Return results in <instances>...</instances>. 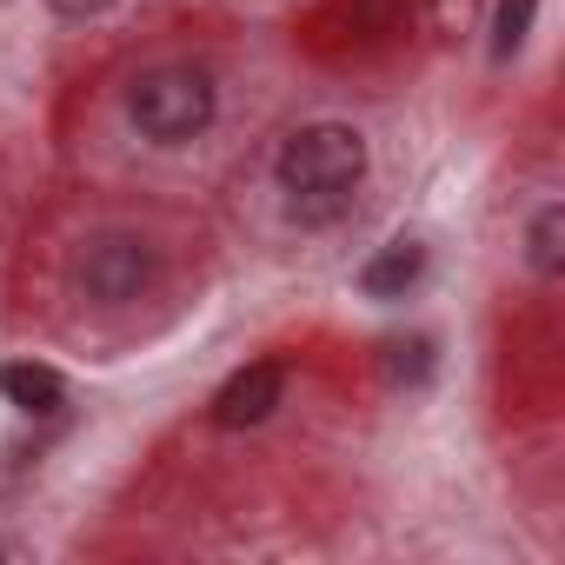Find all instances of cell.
I'll return each instance as SVG.
<instances>
[{"mask_svg": "<svg viewBox=\"0 0 565 565\" xmlns=\"http://www.w3.org/2000/svg\"><path fill=\"white\" fill-rule=\"evenodd\" d=\"M273 180L287 193V220L294 226H333L347 220L360 180H366V140L340 120H313L300 127L273 160Z\"/></svg>", "mask_w": 565, "mask_h": 565, "instance_id": "1", "label": "cell"}, {"mask_svg": "<svg viewBox=\"0 0 565 565\" xmlns=\"http://www.w3.org/2000/svg\"><path fill=\"white\" fill-rule=\"evenodd\" d=\"M213 107H220V94H213V74L206 67H153L127 94L134 127L147 140H160V147H180V140L206 134L213 127Z\"/></svg>", "mask_w": 565, "mask_h": 565, "instance_id": "2", "label": "cell"}, {"mask_svg": "<svg viewBox=\"0 0 565 565\" xmlns=\"http://www.w3.org/2000/svg\"><path fill=\"white\" fill-rule=\"evenodd\" d=\"M74 279H81V294H87V300H100V307H127V300H140V294L153 287V246L134 239V233H100V239L81 253Z\"/></svg>", "mask_w": 565, "mask_h": 565, "instance_id": "3", "label": "cell"}, {"mask_svg": "<svg viewBox=\"0 0 565 565\" xmlns=\"http://www.w3.org/2000/svg\"><path fill=\"white\" fill-rule=\"evenodd\" d=\"M279 386H287V373H279L273 360H253V366H239V373L213 393V419H220V426H259V419L279 406Z\"/></svg>", "mask_w": 565, "mask_h": 565, "instance_id": "4", "label": "cell"}, {"mask_svg": "<svg viewBox=\"0 0 565 565\" xmlns=\"http://www.w3.org/2000/svg\"><path fill=\"white\" fill-rule=\"evenodd\" d=\"M419 273H426V246H419V239H393V246H380V253L360 266V294H373V300H406V294L419 287Z\"/></svg>", "mask_w": 565, "mask_h": 565, "instance_id": "5", "label": "cell"}, {"mask_svg": "<svg viewBox=\"0 0 565 565\" xmlns=\"http://www.w3.org/2000/svg\"><path fill=\"white\" fill-rule=\"evenodd\" d=\"M0 399L21 406V413H61V406H67V380H61L54 366L8 360V366H0Z\"/></svg>", "mask_w": 565, "mask_h": 565, "instance_id": "6", "label": "cell"}, {"mask_svg": "<svg viewBox=\"0 0 565 565\" xmlns=\"http://www.w3.org/2000/svg\"><path fill=\"white\" fill-rule=\"evenodd\" d=\"M558 233H565V213H558V206H539V213H532V233H525L532 273H558Z\"/></svg>", "mask_w": 565, "mask_h": 565, "instance_id": "7", "label": "cell"}, {"mask_svg": "<svg viewBox=\"0 0 565 565\" xmlns=\"http://www.w3.org/2000/svg\"><path fill=\"white\" fill-rule=\"evenodd\" d=\"M386 380L393 386H426L433 380V340H393L386 347Z\"/></svg>", "mask_w": 565, "mask_h": 565, "instance_id": "8", "label": "cell"}, {"mask_svg": "<svg viewBox=\"0 0 565 565\" xmlns=\"http://www.w3.org/2000/svg\"><path fill=\"white\" fill-rule=\"evenodd\" d=\"M532 8H539V0H499V21H492V54H499V61H512V54L525 47Z\"/></svg>", "mask_w": 565, "mask_h": 565, "instance_id": "9", "label": "cell"}, {"mask_svg": "<svg viewBox=\"0 0 565 565\" xmlns=\"http://www.w3.org/2000/svg\"><path fill=\"white\" fill-rule=\"evenodd\" d=\"M54 14H67V21H94V14H107L114 0H47Z\"/></svg>", "mask_w": 565, "mask_h": 565, "instance_id": "10", "label": "cell"}]
</instances>
